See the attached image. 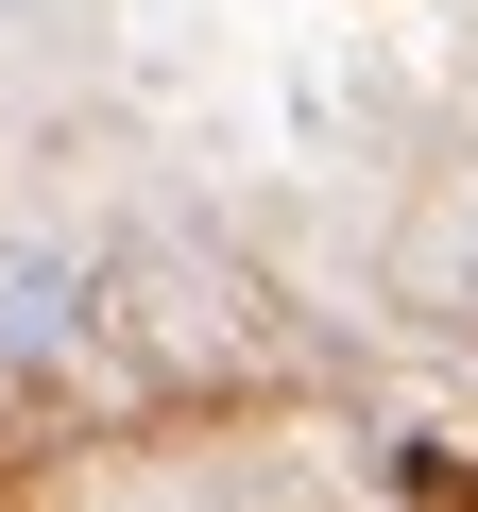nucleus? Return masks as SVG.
Here are the masks:
<instances>
[{"instance_id": "obj_1", "label": "nucleus", "mask_w": 478, "mask_h": 512, "mask_svg": "<svg viewBox=\"0 0 478 512\" xmlns=\"http://www.w3.org/2000/svg\"><path fill=\"white\" fill-rule=\"evenodd\" d=\"M86 308H103L86 239H52V222H0V376H52V359L86 342Z\"/></svg>"}]
</instances>
